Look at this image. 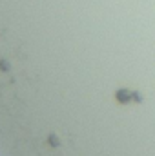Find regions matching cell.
<instances>
[{"mask_svg":"<svg viewBox=\"0 0 155 156\" xmlns=\"http://www.w3.org/2000/svg\"><path fill=\"white\" fill-rule=\"evenodd\" d=\"M115 98H117L119 104L126 105V104H130V102L133 100V91H131V89H126V87H120V89L115 91Z\"/></svg>","mask_w":155,"mask_h":156,"instance_id":"6da1fadb","label":"cell"}]
</instances>
